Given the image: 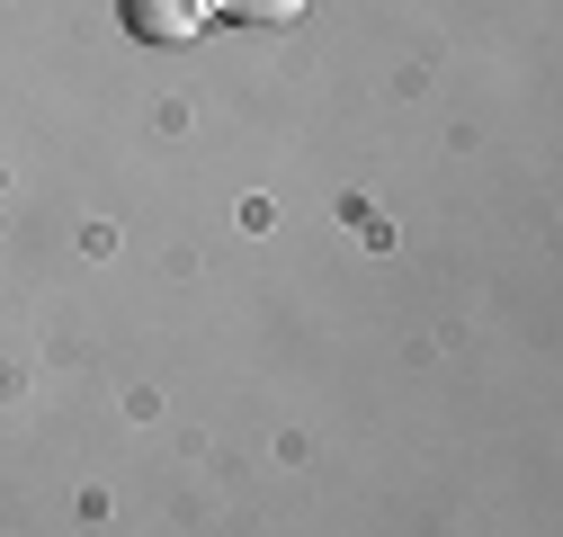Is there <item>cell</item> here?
<instances>
[{"mask_svg": "<svg viewBox=\"0 0 563 537\" xmlns=\"http://www.w3.org/2000/svg\"><path fill=\"white\" fill-rule=\"evenodd\" d=\"M206 28V0H125V36L134 45H188Z\"/></svg>", "mask_w": 563, "mask_h": 537, "instance_id": "6da1fadb", "label": "cell"}, {"mask_svg": "<svg viewBox=\"0 0 563 537\" xmlns=\"http://www.w3.org/2000/svg\"><path fill=\"white\" fill-rule=\"evenodd\" d=\"M206 10H224L242 28H287V19H305V0H206Z\"/></svg>", "mask_w": 563, "mask_h": 537, "instance_id": "7a4b0ae2", "label": "cell"}]
</instances>
